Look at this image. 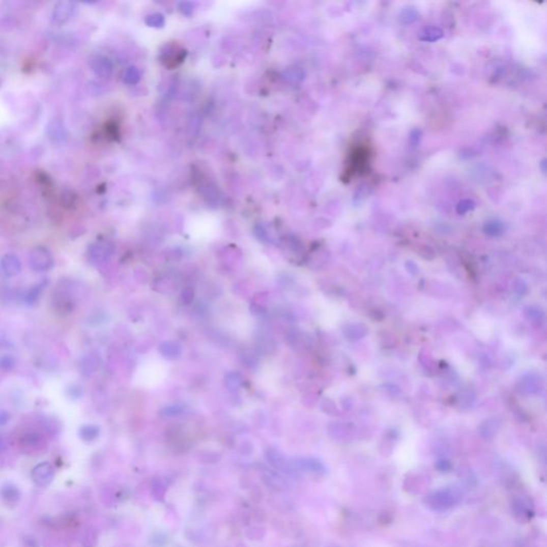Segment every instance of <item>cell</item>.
<instances>
[{"instance_id":"8","label":"cell","mask_w":547,"mask_h":547,"mask_svg":"<svg viewBox=\"0 0 547 547\" xmlns=\"http://www.w3.org/2000/svg\"><path fill=\"white\" fill-rule=\"evenodd\" d=\"M0 266L7 277H15L21 271V263L18 256L13 253L5 254L0 260Z\"/></svg>"},{"instance_id":"18","label":"cell","mask_w":547,"mask_h":547,"mask_svg":"<svg viewBox=\"0 0 547 547\" xmlns=\"http://www.w3.org/2000/svg\"><path fill=\"white\" fill-rule=\"evenodd\" d=\"M436 467L439 469V471H448L451 468V464H450V462L447 459H439L436 464Z\"/></svg>"},{"instance_id":"5","label":"cell","mask_w":547,"mask_h":547,"mask_svg":"<svg viewBox=\"0 0 547 547\" xmlns=\"http://www.w3.org/2000/svg\"><path fill=\"white\" fill-rule=\"evenodd\" d=\"M76 12V5L72 2L57 3L52 9L51 18L56 24H66L73 18Z\"/></svg>"},{"instance_id":"13","label":"cell","mask_w":547,"mask_h":547,"mask_svg":"<svg viewBox=\"0 0 547 547\" xmlns=\"http://www.w3.org/2000/svg\"><path fill=\"white\" fill-rule=\"evenodd\" d=\"M140 79V72L136 67L127 68L123 73V82L126 84H136Z\"/></svg>"},{"instance_id":"21","label":"cell","mask_w":547,"mask_h":547,"mask_svg":"<svg viewBox=\"0 0 547 547\" xmlns=\"http://www.w3.org/2000/svg\"><path fill=\"white\" fill-rule=\"evenodd\" d=\"M3 450H4V442H3L2 437H0V453L3 452Z\"/></svg>"},{"instance_id":"12","label":"cell","mask_w":547,"mask_h":547,"mask_svg":"<svg viewBox=\"0 0 547 547\" xmlns=\"http://www.w3.org/2000/svg\"><path fill=\"white\" fill-rule=\"evenodd\" d=\"M99 434H100L99 427L92 424L83 425L79 430V436L84 442L94 441V439L99 436Z\"/></svg>"},{"instance_id":"7","label":"cell","mask_w":547,"mask_h":547,"mask_svg":"<svg viewBox=\"0 0 547 547\" xmlns=\"http://www.w3.org/2000/svg\"><path fill=\"white\" fill-rule=\"evenodd\" d=\"M111 254V246L107 243H96L88 249V259L93 264H99L109 258Z\"/></svg>"},{"instance_id":"19","label":"cell","mask_w":547,"mask_h":547,"mask_svg":"<svg viewBox=\"0 0 547 547\" xmlns=\"http://www.w3.org/2000/svg\"><path fill=\"white\" fill-rule=\"evenodd\" d=\"M486 230H487L486 232H488L490 234L496 235L501 231V228H500V226L497 222H492V223L488 224V227L486 228Z\"/></svg>"},{"instance_id":"17","label":"cell","mask_w":547,"mask_h":547,"mask_svg":"<svg viewBox=\"0 0 547 547\" xmlns=\"http://www.w3.org/2000/svg\"><path fill=\"white\" fill-rule=\"evenodd\" d=\"M180 11L185 15H190L192 13V11H194V6H192L191 3H188V2L181 3L180 4Z\"/></svg>"},{"instance_id":"16","label":"cell","mask_w":547,"mask_h":547,"mask_svg":"<svg viewBox=\"0 0 547 547\" xmlns=\"http://www.w3.org/2000/svg\"><path fill=\"white\" fill-rule=\"evenodd\" d=\"M14 364H15V360L13 357H11L9 355L0 357V369L2 370H5V371L11 370L14 367Z\"/></svg>"},{"instance_id":"14","label":"cell","mask_w":547,"mask_h":547,"mask_svg":"<svg viewBox=\"0 0 547 547\" xmlns=\"http://www.w3.org/2000/svg\"><path fill=\"white\" fill-rule=\"evenodd\" d=\"M160 352H162L163 355L167 358H176L180 354V349L175 343L164 342L163 344L160 346Z\"/></svg>"},{"instance_id":"20","label":"cell","mask_w":547,"mask_h":547,"mask_svg":"<svg viewBox=\"0 0 547 547\" xmlns=\"http://www.w3.org/2000/svg\"><path fill=\"white\" fill-rule=\"evenodd\" d=\"M10 420V414L7 411H0V425H6Z\"/></svg>"},{"instance_id":"3","label":"cell","mask_w":547,"mask_h":547,"mask_svg":"<svg viewBox=\"0 0 547 547\" xmlns=\"http://www.w3.org/2000/svg\"><path fill=\"white\" fill-rule=\"evenodd\" d=\"M29 262L31 269L42 273L47 272L52 269L53 266V258L50 253V251L42 246H38L31 250L29 255Z\"/></svg>"},{"instance_id":"10","label":"cell","mask_w":547,"mask_h":547,"mask_svg":"<svg viewBox=\"0 0 547 547\" xmlns=\"http://www.w3.org/2000/svg\"><path fill=\"white\" fill-rule=\"evenodd\" d=\"M0 495L3 499L8 503H16L20 497L19 490L11 483L4 485L0 490Z\"/></svg>"},{"instance_id":"6","label":"cell","mask_w":547,"mask_h":547,"mask_svg":"<svg viewBox=\"0 0 547 547\" xmlns=\"http://www.w3.org/2000/svg\"><path fill=\"white\" fill-rule=\"evenodd\" d=\"M89 66L93 73L99 77H110L113 71V64L109 58L103 55H94L89 60Z\"/></svg>"},{"instance_id":"4","label":"cell","mask_w":547,"mask_h":547,"mask_svg":"<svg viewBox=\"0 0 547 547\" xmlns=\"http://www.w3.org/2000/svg\"><path fill=\"white\" fill-rule=\"evenodd\" d=\"M31 477L37 485L41 487L47 486L51 483L53 477H55V468L48 462L39 463L32 469Z\"/></svg>"},{"instance_id":"2","label":"cell","mask_w":547,"mask_h":547,"mask_svg":"<svg viewBox=\"0 0 547 547\" xmlns=\"http://www.w3.org/2000/svg\"><path fill=\"white\" fill-rule=\"evenodd\" d=\"M186 50L177 43H168L160 49L159 59L166 68L174 69L184 61Z\"/></svg>"},{"instance_id":"1","label":"cell","mask_w":547,"mask_h":547,"mask_svg":"<svg viewBox=\"0 0 547 547\" xmlns=\"http://www.w3.org/2000/svg\"><path fill=\"white\" fill-rule=\"evenodd\" d=\"M462 498V494L456 487H446L434 491L424 498L425 506L435 512H444L456 506Z\"/></svg>"},{"instance_id":"9","label":"cell","mask_w":547,"mask_h":547,"mask_svg":"<svg viewBox=\"0 0 547 547\" xmlns=\"http://www.w3.org/2000/svg\"><path fill=\"white\" fill-rule=\"evenodd\" d=\"M512 511L514 513V515L522 521H526L530 519V514L532 512L529 501L524 497L515 498L513 500Z\"/></svg>"},{"instance_id":"15","label":"cell","mask_w":547,"mask_h":547,"mask_svg":"<svg viewBox=\"0 0 547 547\" xmlns=\"http://www.w3.org/2000/svg\"><path fill=\"white\" fill-rule=\"evenodd\" d=\"M145 21H146V24L149 27L162 28L165 25V17H164L163 14H160V13H153V14L148 15L146 17Z\"/></svg>"},{"instance_id":"11","label":"cell","mask_w":547,"mask_h":547,"mask_svg":"<svg viewBox=\"0 0 547 547\" xmlns=\"http://www.w3.org/2000/svg\"><path fill=\"white\" fill-rule=\"evenodd\" d=\"M45 284H46V280L41 281V282L37 283L36 285H34L29 290V291L26 293V296H25V302H26L27 305L31 306V305L36 304V302L38 300V298L40 297L42 291L44 290Z\"/></svg>"}]
</instances>
